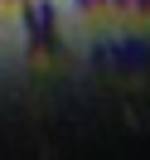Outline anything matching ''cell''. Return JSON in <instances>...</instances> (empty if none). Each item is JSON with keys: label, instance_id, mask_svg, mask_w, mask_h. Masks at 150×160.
Masks as SVG:
<instances>
[{"label": "cell", "instance_id": "obj_1", "mask_svg": "<svg viewBox=\"0 0 150 160\" xmlns=\"http://www.w3.org/2000/svg\"><path fill=\"white\" fill-rule=\"evenodd\" d=\"M20 10H24V34H29V44L44 49V53H53L58 49V10H53L49 0H24Z\"/></svg>", "mask_w": 150, "mask_h": 160}, {"label": "cell", "instance_id": "obj_2", "mask_svg": "<svg viewBox=\"0 0 150 160\" xmlns=\"http://www.w3.org/2000/svg\"><path fill=\"white\" fill-rule=\"evenodd\" d=\"M116 63H126V68H145V63H150V49H145L140 39H121V44H116Z\"/></svg>", "mask_w": 150, "mask_h": 160}, {"label": "cell", "instance_id": "obj_3", "mask_svg": "<svg viewBox=\"0 0 150 160\" xmlns=\"http://www.w3.org/2000/svg\"><path fill=\"white\" fill-rule=\"evenodd\" d=\"M78 10H126V0H73Z\"/></svg>", "mask_w": 150, "mask_h": 160}, {"label": "cell", "instance_id": "obj_4", "mask_svg": "<svg viewBox=\"0 0 150 160\" xmlns=\"http://www.w3.org/2000/svg\"><path fill=\"white\" fill-rule=\"evenodd\" d=\"M126 10H145L150 15V0H126Z\"/></svg>", "mask_w": 150, "mask_h": 160}, {"label": "cell", "instance_id": "obj_5", "mask_svg": "<svg viewBox=\"0 0 150 160\" xmlns=\"http://www.w3.org/2000/svg\"><path fill=\"white\" fill-rule=\"evenodd\" d=\"M0 5H24V0H0Z\"/></svg>", "mask_w": 150, "mask_h": 160}]
</instances>
